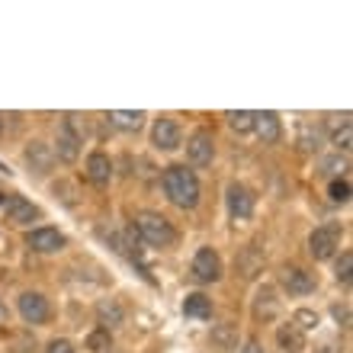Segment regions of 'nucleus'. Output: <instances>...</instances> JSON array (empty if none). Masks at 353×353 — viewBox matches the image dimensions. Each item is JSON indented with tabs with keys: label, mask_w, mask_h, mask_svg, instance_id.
<instances>
[{
	"label": "nucleus",
	"mask_w": 353,
	"mask_h": 353,
	"mask_svg": "<svg viewBox=\"0 0 353 353\" xmlns=\"http://www.w3.org/2000/svg\"><path fill=\"white\" fill-rule=\"evenodd\" d=\"M0 205H3V193H0Z\"/></svg>",
	"instance_id": "obj_34"
},
{
	"label": "nucleus",
	"mask_w": 353,
	"mask_h": 353,
	"mask_svg": "<svg viewBox=\"0 0 353 353\" xmlns=\"http://www.w3.org/2000/svg\"><path fill=\"white\" fill-rule=\"evenodd\" d=\"M331 199H334V203H347V199H350V183H347V180H334V183H331Z\"/></svg>",
	"instance_id": "obj_27"
},
{
	"label": "nucleus",
	"mask_w": 353,
	"mask_h": 353,
	"mask_svg": "<svg viewBox=\"0 0 353 353\" xmlns=\"http://www.w3.org/2000/svg\"><path fill=\"white\" fill-rule=\"evenodd\" d=\"M77 154H81V139L68 125H61V132H58V158L65 164H74Z\"/></svg>",
	"instance_id": "obj_15"
},
{
	"label": "nucleus",
	"mask_w": 353,
	"mask_h": 353,
	"mask_svg": "<svg viewBox=\"0 0 353 353\" xmlns=\"http://www.w3.org/2000/svg\"><path fill=\"white\" fill-rule=\"evenodd\" d=\"M225 199H228V212H232V219H251L254 215V196H251L248 186L232 183Z\"/></svg>",
	"instance_id": "obj_6"
},
{
	"label": "nucleus",
	"mask_w": 353,
	"mask_h": 353,
	"mask_svg": "<svg viewBox=\"0 0 353 353\" xmlns=\"http://www.w3.org/2000/svg\"><path fill=\"white\" fill-rule=\"evenodd\" d=\"M325 170H327V174H344V170H347V158H341V154H337V158H327L325 161Z\"/></svg>",
	"instance_id": "obj_30"
},
{
	"label": "nucleus",
	"mask_w": 353,
	"mask_h": 353,
	"mask_svg": "<svg viewBox=\"0 0 353 353\" xmlns=\"http://www.w3.org/2000/svg\"><path fill=\"white\" fill-rule=\"evenodd\" d=\"M241 353H263V350H261V344H257V341H248Z\"/></svg>",
	"instance_id": "obj_32"
},
{
	"label": "nucleus",
	"mask_w": 353,
	"mask_h": 353,
	"mask_svg": "<svg viewBox=\"0 0 353 353\" xmlns=\"http://www.w3.org/2000/svg\"><path fill=\"white\" fill-rule=\"evenodd\" d=\"M261 263H263L261 254L254 251V248H248V251H244V257H241V273H244V276H254Z\"/></svg>",
	"instance_id": "obj_23"
},
{
	"label": "nucleus",
	"mask_w": 353,
	"mask_h": 353,
	"mask_svg": "<svg viewBox=\"0 0 353 353\" xmlns=\"http://www.w3.org/2000/svg\"><path fill=\"white\" fill-rule=\"evenodd\" d=\"M283 286H286L292 296H308V292L315 289V276L305 273L302 267H289V270H283Z\"/></svg>",
	"instance_id": "obj_10"
},
{
	"label": "nucleus",
	"mask_w": 353,
	"mask_h": 353,
	"mask_svg": "<svg viewBox=\"0 0 353 353\" xmlns=\"http://www.w3.org/2000/svg\"><path fill=\"white\" fill-rule=\"evenodd\" d=\"M257 315L263 318H273L276 315V299H273V289H263L261 296H257V308H254Z\"/></svg>",
	"instance_id": "obj_21"
},
{
	"label": "nucleus",
	"mask_w": 353,
	"mask_h": 353,
	"mask_svg": "<svg viewBox=\"0 0 353 353\" xmlns=\"http://www.w3.org/2000/svg\"><path fill=\"white\" fill-rule=\"evenodd\" d=\"M48 353H74V347L68 344V341H52V344H48Z\"/></svg>",
	"instance_id": "obj_31"
},
{
	"label": "nucleus",
	"mask_w": 353,
	"mask_h": 353,
	"mask_svg": "<svg viewBox=\"0 0 353 353\" xmlns=\"http://www.w3.org/2000/svg\"><path fill=\"white\" fill-rule=\"evenodd\" d=\"M26 244L32 251L52 254V251H61V248H65V234L58 232V228H36V232L26 234Z\"/></svg>",
	"instance_id": "obj_7"
},
{
	"label": "nucleus",
	"mask_w": 353,
	"mask_h": 353,
	"mask_svg": "<svg viewBox=\"0 0 353 353\" xmlns=\"http://www.w3.org/2000/svg\"><path fill=\"white\" fill-rule=\"evenodd\" d=\"M110 344H112V337H110V331H103V327H97V331L87 337V347H90V350H97V353L110 350Z\"/></svg>",
	"instance_id": "obj_22"
},
{
	"label": "nucleus",
	"mask_w": 353,
	"mask_h": 353,
	"mask_svg": "<svg viewBox=\"0 0 353 353\" xmlns=\"http://www.w3.org/2000/svg\"><path fill=\"white\" fill-rule=\"evenodd\" d=\"M19 315L26 318L29 325H46L52 308H48V299L39 296V292H23L19 296Z\"/></svg>",
	"instance_id": "obj_4"
},
{
	"label": "nucleus",
	"mask_w": 353,
	"mask_h": 353,
	"mask_svg": "<svg viewBox=\"0 0 353 353\" xmlns=\"http://www.w3.org/2000/svg\"><path fill=\"white\" fill-rule=\"evenodd\" d=\"M331 139H334V145L341 151H350V145H353V139H350V122H347V125H341L337 132H331Z\"/></svg>",
	"instance_id": "obj_26"
},
{
	"label": "nucleus",
	"mask_w": 353,
	"mask_h": 353,
	"mask_svg": "<svg viewBox=\"0 0 353 353\" xmlns=\"http://www.w3.org/2000/svg\"><path fill=\"white\" fill-rule=\"evenodd\" d=\"M26 164L36 170V174H48V170H52V164H55V154H52V148H48L46 141H29Z\"/></svg>",
	"instance_id": "obj_12"
},
{
	"label": "nucleus",
	"mask_w": 353,
	"mask_h": 353,
	"mask_svg": "<svg viewBox=\"0 0 353 353\" xmlns=\"http://www.w3.org/2000/svg\"><path fill=\"white\" fill-rule=\"evenodd\" d=\"M154 145L161 151H174L180 145V125L174 119H158L154 122Z\"/></svg>",
	"instance_id": "obj_13"
},
{
	"label": "nucleus",
	"mask_w": 353,
	"mask_h": 353,
	"mask_svg": "<svg viewBox=\"0 0 353 353\" xmlns=\"http://www.w3.org/2000/svg\"><path fill=\"white\" fill-rule=\"evenodd\" d=\"M299 145H302V151H315L318 148V132L312 135V129L302 125V139H299Z\"/></svg>",
	"instance_id": "obj_29"
},
{
	"label": "nucleus",
	"mask_w": 353,
	"mask_h": 353,
	"mask_svg": "<svg viewBox=\"0 0 353 353\" xmlns=\"http://www.w3.org/2000/svg\"><path fill=\"white\" fill-rule=\"evenodd\" d=\"M183 315L186 318H209L212 315V302H209L203 292H193V296H186V302H183Z\"/></svg>",
	"instance_id": "obj_17"
},
{
	"label": "nucleus",
	"mask_w": 353,
	"mask_h": 353,
	"mask_svg": "<svg viewBox=\"0 0 353 353\" xmlns=\"http://www.w3.org/2000/svg\"><path fill=\"white\" fill-rule=\"evenodd\" d=\"M106 119H110V125H116V129H122V132H139L141 122H145V112L112 110V112H106Z\"/></svg>",
	"instance_id": "obj_16"
},
{
	"label": "nucleus",
	"mask_w": 353,
	"mask_h": 353,
	"mask_svg": "<svg viewBox=\"0 0 353 353\" xmlns=\"http://www.w3.org/2000/svg\"><path fill=\"white\" fill-rule=\"evenodd\" d=\"M3 209H7V222L13 225H29L32 219H39V209L29 199H23V196H10L3 203Z\"/></svg>",
	"instance_id": "obj_9"
},
{
	"label": "nucleus",
	"mask_w": 353,
	"mask_h": 353,
	"mask_svg": "<svg viewBox=\"0 0 353 353\" xmlns=\"http://www.w3.org/2000/svg\"><path fill=\"white\" fill-rule=\"evenodd\" d=\"M135 232H139V238L154 244V248H168V244H174V238H176L170 222L158 212H141L139 219H135Z\"/></svg>",
	"instance_id": "obj_2"
},
{
	"label": "nucleus",
	"mask_w": 353,
	"mask_h": 353,
	"mask_svg": "<svg viewBox=\"0 0 353 353\" xmlns=\"http://www.w3.org/2000/svg\"><path fill=\"white\" fill-rule=\"evenodd\" d=\"M292 321H296V325H292L296 331H312V327H318V315L315 312H308V308H299Z\"/></svg>",
	"instance_id": "obj_24"
},
{
	"label": "nucleus",
	"mask_w": 353,
	"mask_h": 353,
	"mask_svg": "<svg viewBox=\"0 0 353 353\" xmlns=\"http://www.w3.org/2000/svg\"><path fill=\"white\" fill-rule=\"evenodd\" d=\"M193 276L199 283H215V279L222 276V261H219V254L212 248H199L193 257Z\"/></svg>",
	"instance_id": "obj_3"
},
{
	"label": "nucleus",
	"mask_w": 353,
	"mask_h": 353,
	"mask_svg": "<svg viewBox=\"0 0 353 353\" xmlns=\"http://www.w3.org/2000/svg\"><path fill=\"white\" fill-rule=\"evenodd\" d=\"M254 129L263 139V145H276L279 135H283V125H279L276 112H254Z\"/></svg>",
	"instance_id": "obj_11"
},
{
	"label": "nucleus",
	"mask_w": 353,
	"mask_h": 353,
	"mask_svg": "<svg viewBox=\"0 0 353 353\" xmlns=\"http://www.w3.org/2000/svg\"><path fill=\"white\" fill-rule=\"evenodd\" d=\"M97 315H100V321L103 325H122V321H125V312H122V305L119 302H100V305H97Z\"/></svg>",
	"instance_id": "obj_19"
},
{
	"label": "nucleus",
	"mask_w": 353,
	"mask_h": 353,
	"mask_svg": "<svg viewBox=\"0 0 353 353\" xmlns=\"http://www.w3.org/2000/svg\"><path fill=\"white\" fill-rule=\"evenodd\" d=\"M228 125H232L234 132H251L254 129V112H248V110H238V112H228Z\"/></svg>",
	"instance_id": "obj_20"
},
{
	"label": "nucleus",
	"mask_w": 353,
	"mask_h": 353,
	"mask_svg": "<svg viewBox=\"0 0 353 353\" xmlns=\"http://www.w3.org/2000/svg\"><path fill=\"white\" fill-rule=\"evenodd\" d=\"M186 154H190V161H193L196 168H205V164H212L215 158V141L209 132H196L193 139L186 141Z\"/></svg>",
	"instance_id": "obj_5"
},
{
	"label": "nucleus",
	"mask_w": 353,
	"mask_h": 353,
	"mask_svg": "<svg viewBox=\"0 0 353 353\" xmlns=\"http://www.w3.org/2000/svg\"><path fill=\"white\" fill-rule=\"evenodd\" d=\"M279 344L286 347L289 353H302L305 350V337H302V331H296V327L289 325V327H279Z\"/></svg>",
	"instance_id": "obj_18"
},
{
	"label": "nucleus",
	"mask_w": 353,
	"mask_h": 353,
	"mask_svg": "<svg viewBox=\"0 0 353 353\" xmlns=\"http://www.w3.org/2000/svg\"><path fill=\"white\" fill-rule=\"evenodd\" d=\"M350 270H353V254L347 251L344 257H341V263H337V279H341V283H350Z\"/></svg>",
	"instance_id": "obj_28"
},
{
	"label": "nucleus",
	"mask_w": 353,
	"mask_h": 353,
	"mask_svg": "<svg viewBox=\"0 0 353 353\" xmlns=\"http://www.w3.org/2000/svg\"><path fill=\"white\" fill-rule=\"evenodd\" d=\"M334 248H337V232L334 228H315L312 238H308V251H312L315 261H327V257L334 254Z\"/></svg>",
	"instance_id": "obj_8"
},
{
	"label": "nucleus",
	"mask_w": 353,
	"mask_h": 353,
	"mask_svg": "<svg viewBox=\"0 0 353 353\" xmlns=\"http://www.w3.org/2000/svg\"><path fill=\"white\" fill-rule=\"evenodd\" d=\"M3 321H7V305L0 302V325H3Z\"/></svg>",
	"instance_id": "obj_33"
},
{
	"label": "nucleus",
	"mask_w": 353,
	"mask_h": 353,
	"mask_svg": "<svg viewBox=\"0 0 353 353\" xmlns=\"http://www.w3.org/2000/svg\"><path fill=\"white\" fill-rule=\"evenodd\" d=\"M212 341L222 347V350H232V347H234V327L232 325L215 327V331H212Z\"/></svg>",
	"instance_id": "obj_25"
},
{
	"label": "nucleus",
	"mask_w": 353,
	"mask_h": 353,
	"mask_svg": "<svg viewBox=\"0 0 353 353\" xmlns=\"http://www.w3.org/2000/svg\"><path fill=\"white\" fill-rule=\"evenodd\" d=\"M110 174H112L110 158H106L103 151H93L90 158H87V176H90L97 186H106L110 183Z\"/></svg>",
	"instance_id": "obj_14"
},
{
	"label": "nucleus",
	"mask_w": 353,
	"mask_h": 353,
	"mask_svg": "<svg viewBox=\"0 0 353 353\" xmlns=\"http://www.w3.org/2000/svg\"><path fill=\"white\" fill-rule=\"evenodd\" d=\"M0 129H3V122H0Z\"/></svg>",
	"instance_id": "obj_35"
},
{
	"label": "nucleus",
	"mask_w": 353,
	"mask_h": 353,
	"mask_svg": "<svg viewBox=\"0 0 353 353\" xmlns=\"http://www.w3.org/2000/svg\"><path fill=\"white\" fill-rule=\"evenodd\" d=\"M164 190H168L170 203L180 205V209H193L199 203V180L183 164H174V168L164 170Z\"/></svg>",
	"instance_id": "obj_1"
}]
</instances>
